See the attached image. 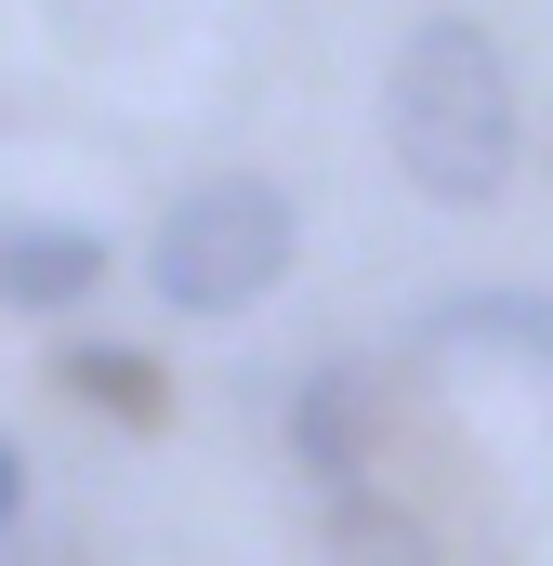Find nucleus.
Masks as SVG:
<instances>
[{"mask_svg":"<svg viewBox=\"0 0 553 566\" xmlns=\"http://www.w3.org/2000/svg\"><path fill=\"white\" fill-rule=\"evenodd\" d=\"M435 343H488V356L553 369V290H461V303H435Z\"/></svg>","mask_w":553,"mask_h":566,"instance_id":"39448f33","label":"nucleus"},{"mask_svg":"<svg viewBox=\"0 0 553 566\" xmlns=\"http://www.w3.org/2000/svg\"><path fill=\"white\" fill-rule=\"evenodd\" d=\"M290 251H303L290 185L225 171V185H185V198L158 211L145 277H158V303H171V316H238V303H264V290L290 277Z\"/></svg>","mask_w":553,"mask_h":566,"instance_id":"f03ea898","label":"nucleus"},{"mask_svg":"<svg viewBox=\"0 0 553 566\" xmlns=\"http://www.w3.org/2000/svg\"><path fill=\"white\" fill-rule=\"evenodd\" d=\"M27 527V461H13V434H0V541Z\"/></svg>","mask_w":553,"mask_h":566,"instance_id":"6e6552de","label":"nucleus"},{"mask_svg":"<svg viewBox=\"0 0 553 566\" xmlns=\"http://www.w3.org/2000/svg\"><path fill=\"white\" fill-rule=\"evenodd\" d=\"M106 290V238L93 224H0V303L13 316H80Z\"/></svg>","mask_w":553,"mask_h":566,"instance_id":"20e7f679","label":"nucleus"},{"mask_svg":"<svg viewBox=\"0 0 553 566\" xmlns=\"http://www.w3.org/2000/svg\"><path fill=\"white\" fill-rule=\"evenodd\" d=\"M330 554L343 566H435L421 527L396 514V501H369V488H330Z\"/></svg>","mask_w":553,"mask_h":566,"instance_id":"423d86ee","label":"nucleus"},{"mask_svg":"<svg viewBox=\"0 0 553 566\" xmlns=\"http://www.w3.org/2000/svg\"><path fill=\"white\" fill-rule=\"evenodd\" d=\"M369 422H383V382H369L356 356L303 369V396H290V448H303V474H316V488H356V461H369Z\"/></svg>","mask_w":553,"mask_h":566,"instance_id":"7ed1b4c3","label":"nucleus"},{"mask_svg":"<svg viewBox=\"0 0 553 566\" xmlns=\"http://www.w3.org/2000/svg\"><path fill=\"white\" fill-rule=\"evenodd\" d=\"M53 382H66V396H93V409H119V422H158V369L119 356V343H66V356H53Z\"/></svg>","mask_w":553,"mask_h":566,"instance_id":"0eeeda50","label":"nucleus"},{"mask_svg":"<svg viewBox=\"0 0 553 566\" xmlns=\"http://www.w3.org/2000/svg\"><path fill=\"white\" fill-rule=\"evenodd\" d=\"M383 133H396V171H409L435 211H488L514 185V66L474 13H421L396 40V80H383Z\"/></svg>","mask_w":553,"mask_h":566,"instance_id":"f257e3e1","label":"nucleus"}]
</instances>
